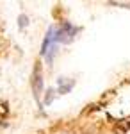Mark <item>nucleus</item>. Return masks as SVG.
I'll return each mask as SVG.
<instances>
[{
	"mask_svg": "<svg viewBox=\"0 0 130 134\" xmlns=\"http://www.w3.org/2000/svg\"><path fill=\"white\" fill-rule=\"evenodd\" d=\"M43 73H41L39 66H36L34 68V73H32V90H34V95H36V98L39 100V95H41V88H43Z\"/></svg>",
	"mask_w": 130,
	"mask_h": 134,
	"instance_id": "1",
	"label": "nucleus"
},
{
	"mask_svg": "<svg viewBox=\"0 0 130 134\" xmlns=\"http://www.w3.org/2000/svg\"><path fill=\"white\" fill-rule=\"evenodd\" d=\"M52 134H82V131L75 124H61L59 127L54 129Z\"/></svg>",
	"mask_w": 130,
	"mask_h": 134,
	"instance_id": "2",
	"label": "nucleus"
}]
</instances>
